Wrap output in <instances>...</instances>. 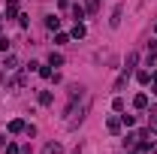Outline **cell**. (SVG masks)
<instances>
[{"instance_id":"1","label":"cell","mask_w":157,"mask_h":154,"mask_svg":"<svg viewBox=\"0 0 157 154\" xmlns=\"http://www.w3.org/2000/svg\"><path fill=\"white\" fill-rule=\"evenodd\" d=\"M121 15H124V6L118 3L115 9H112V18H109V27H118V24H121Z\"/></svg>"},{"instance_id":"2","label":"cell","mask_w":157,"mask_h":154,"mask_svg":"<svg viewBox=\"0 0 157 154\" xmlns=\"http://www.w3.org/2000/svg\"><path fill=\"white\" fill-rule=\"evenodd\" d=\"M24 130H27V124H24L21 118H12V121H9V133H24Z\"/></svg>"},{"instance_id":"3","label":"cell","mask_w":157,"mask_h":154,"mask_svg":"<svg viewBox=\"0 0 157 154\" xmlns=\"http://www.w3.org/2000/svg\"><path fill=\"white\" fill-rule=\"evenodd\" d=\"M127 82H130V73H124V70H121V76L115 79V88H112V91H124V85H127Z\"/></svg>"},{"instance_id":"4","label":"cell","mask_w":157,"mask_h":154,"mask_svg":"<svg viewBox=\"0 0 157 154\" xmlns=\"http://www.w3.org/2000/svg\"><path fill=\"white\" fill-rule=\"evenodd\" d=\"M18 15V0H6V18H15Z\"/></svg>"},{"instance_id":"5","label":"cell","mask_w":157,"mask_h":154,"mask_svg":"<svg viewBox=\"0 0 157 154\" xmlns=\"http://www.w3.org/2000/svg\"><path fill=\"white\" fill-rule=\"evenodd\" d=\"M133 106L136 109H148V94H136L133 97Z\"/></svg>"},{"instance_id":"6","label":"cell","mask_w":157,"mask_h":154,"mask_svg":"<svg viewBox=\"0 0 157 154\" xmlns=\"http://www.w3.org/2000/svg\"><path fill=\"white\" fill-rule=\"evenodd\" d=\"M60 64H63V55L60 52H52L48 55V67H60Z\"/></svg>"},{"instance_id":"7","label":"cell","mask_w":157,"mask_h":154,"mask_svg":"<svg viewBox=\"0 0 157 154\" xmlns=\"http://www.w3.org/2000/svg\"><path fill=\"white\" fill-rule=\"evenodd\" d=\"M42 154H63V145H58V142H48Z\"/></svg>"},{"instance_id":"8","label":"cell","mask_w":157,"mask_h":154,"mask_svg":"<svg viewBox=\"0 0 157 154\" xmlns=\"http://www.w3.org/2000/svg\"><path fill=\"white\" fill-rule=\"evenodd\" d=\"M45 27H48V30H58V27H60V18H58V15H48V18H45Z\"/></svg>"},{"instance_id":"9","label":"cell","mask_w":157,"mask_h":154,"mask_svg":"<svg viewBox=\"0 0 157 154\" xmlns=\"http://www.w3.org/2000/svg\"><path fill=\"white\" fill-rule=\"evenodd\" d=\"M85 33H88V30H85V24H82V21H76V27H73V37H76V39H82Z\"/></svg>"},{"instance_id":"10","label":"cell","mask_w":157,"mask_h":154,"mask_svg":"<svg viewBox=\"0 0 157 154\" xmlns=\"http://www.w3.org/2000/svg\"><path fill=\"white\" fill-rule=\"evenodd\" d=\"M106 127H109V133H118V130H121V121H118V118H109Z\"/></svg>"},{"instance_id":"11","label":"cell","mask_w":157,"mask_h":154,"mask_svg":"<svg viewBox=\"0 0 157 154\" xmlns=\"http://www.w3.org/2000/svg\"><path fill=\"white\" fill-rule=\"evenodd\" d=\"M39 103H42V106H52V94H48V91H39Z\"/></svg>"},{"instance_id":"12","label":"cell","mask_w":157,"mask_h":154,"mask_svg":"<svg viewBox=\"0 0 157 154\" xmlns=\"http://www.w3.org/2000/svg\"><path fill=\"white\" fill-rule=\"evenodd\" d=\"M112 109H115V112H124V100H121V97L112 100Z\"/></svg>"},{"instance_id":"13","label":"cell","mask_w":157,"mask_h":154,"mask_svg":"<svg viewBox=\"0 0 157 154\" xmlns=\"http://www.w3.org/2000/svg\"><path fill=\"white\" fill-rule=\"evenodd\" d=\"M73 18H76V21L85 18V9H82V6H73Z\"/></svg>"},{"instance_id":"14","label":"cell","mask_w":157,"mask_h":154,"mask_svg":"<svg viewBox=\"0 0 157 154\" xmlns=\"http://www.w3.org/2000/svg\"><path fill=\"white\" fill-rule=\"evenodd\" d=\"M136 79L142 82V85H148V82H151V73H145V70H142V73H136Z\"/></svg>"},{"instance_id":"15","label":"cell","mask_w":157,"mask_h":154,"mask_svg":"<svg viewBox=\"0 0 157 154\" xmlns=\"http://www.w3.org/2000/svg\"><path fill=\"white\" fill-rule=\"evenodd\" d=\"M6 154H21V148L15 145V142H6Z\"/></svg>"},{"instance_id":"16","label":"cell","mask_w":157,"mask_h":154,"mask_svg":"<svg viewBox=\"0 0 157 154\" xmlns=\"http://www.w3.org/2000/svg\"><path fill=\"white\" fill-rule=\"evenodd\" d=\"M85 12H97V0H85Z\"/></svg>"},{"instance_id":"17","label":"cell","mask_w":157,"mask_h":154,"mask_svg":"<svg viewBox=\"0 0 157 154\" xmlns=\"http://www.w3.org/2000/svg\"><path fill=\"white\" fill-rule=\"evenodd\" d=\"M121 124H127V127H133V124H136V118H133V115H121Z\"/></svg>"},{"instance_id":"18","label":"cell","mask_w":157,"mask_h":154,"mask_svg":"<svg viewBox=\"0 0 157 154\" xmlns=\"http://www.w3.org/2000/svg\"><path fill=\"white\" fill-rule=\"evenodd\" d=\"M55 42H58V45H63V42H70V37H67V33H58V37H55Z\"/></svg>"},{"instance_id":"19","label":"cell","mask_w":157,"mask_h":154,"mask_svg":"<svg viewBox=\"0 0 157 154\" xmlns=\"http://www.w3.org/2000/svg\"><path fill=\"white\" fill-rule=\"evenodd\" d=\"M151 127H154V133H157V112H151Z\"/></svg>"},{"instance_id":"20","label":"cell","mask_w":157,"mask_h":154,"mask_svg":"<svg viewBox=\"0 0 157 154\" xmlns=\"http://www.w3.org/2000/svg\"><path fill=\"white\" fill-rule=\"evenodd\" d=\"M151 82H154V85H157V73H151Z\"/></svg>"},{"instance_id":"21","label":"cell","mask_w":157,"mask_h":154,"mask_svg":"<svg viewBox=\"0 0 157 154\" xmlns=\"http://www.w3.org/2000/svg\"><path fill=\"white\" fill-rule=\"evenodd\" d=\"M0 30H3V15H0Z\"/></svg>"},{"instance_id":"22","label":"cell","mask_w":157,"mask_h":154,"mask_svg":"<svg viewBox=\"0 0 157 154\" xmlns=\"http://www.w3.org/2000/svg\"><path fill=\"white\" fill-rule=\"evenodd\" d=\"M154 30H157V24H154Z\"/></svg>"}]
</instances>
